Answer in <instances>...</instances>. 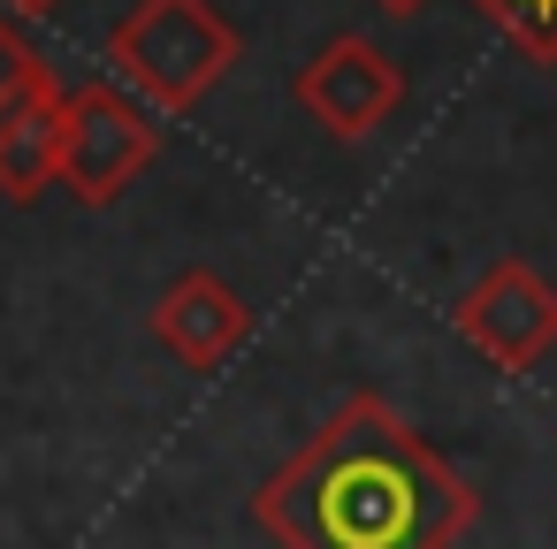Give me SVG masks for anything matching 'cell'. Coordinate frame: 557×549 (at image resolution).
<instances>
[{"label":"cell","mask_w":557,"mask_h":549,"mask_svg":"<svg viewBox=\"0 0 557 549\" xmlns=\"http://www.w3.org/2000/svg\"><path fill=\"white\" fill-rule=\"evenodd\" d=\"M252 519L275 549H450L481 519V488L389 397L359 389L252 488Z\"/></svg>","instance_id":"cell-1"},{"label":"cell","mask_w":557,"mask_h":549,"mask_svg":"<svg viewBox=\"0 0 557 549\" xmlns=\"http://www.w3.org/2000/svg\"><path fill=\"white\" fill-rule=\"evenodd\" d=\"M108 54H115L131 100L184 115L237 70V24L214 9V0H138V9L115 24Z\"/></svg>","instance_id":"cell-2"},{"label":"cell","mask_w":557,"mask_h":549,"mask_svg":"<svg viewBox=\"0 0 557 549\" xmlns=\"http://www.w3.org/2000/svg\"><path fill=\"white\" fill-rule=\"evenodd\" d=\"M161 153V123L123 85H70L62 92V169L54 184L77 207H115Z\"/></svg>","instance_id":"cell-3"},{"label":"cell","mask_w":557,"mask_h":549,"mask_svg":"<svg viewBox=\"0 0 557 549\" xmlns=\"http://www.w3.org/2000/svg\"><path fill=\"white\" fill-rule=\"evenodd\" d=\"M290 100H298L329 138L359 146V138H374V130L405 108V70H397V54L374 47L367 32H336V39H321V47L306 54V70L290 77Z\"/></svg>","instance_id":"cell-4"},{"label":"cell","mask_w":557,"mask_h":549,"mask_svg":"<svg viewBox=\"0 0 557 549\" xmlns=\"http://www.w3.org/2000/svg\"><path fill=\"white\" fill-rule=\"evenodd\" d=\"M458 336L473 359L504 366V374H527L557 351V283L534 267V260H496L466 298H458Z\"/></svg>","instance_id":"cell-5"},{"label":"cell","mask_w":557,"mask_h":549,"mask_svg":"<svg viewBox=\"0 0 557 549\" xmlns=\"http://www.w3.org/2000/svg\"><path fill=\"white\" fill-rule=\"evenodd\" d=\"M245 336H252V305H245L214 267H184V275L153 298V344H161L176 366H222Z\"/></svg>","instance_id":"cell-6"},{"label":"cell","mask_w":557,"mask_h":549,"mask_svg":"<svg viewBox=\"0 0 557 549\" xmlns=\"http://www.w3.org/2000/svg\"><path fill=\"white\" fill-rule=\"evenodd\" d=\"M62 169V85H32L16 108H0V199L32 207L54 191Z\"/></svg>","instance_id":"cell-7"},{"label":"cell","mask_w":557,"mask_h":549,"mask_svg":"<svg viewBox=\"0 0 557 549\" xmlns=\"http://www.w3.org/2000/svg\"><path fill=\"white\" fill-rule=\"evenodd\" d=\"M473 9L542 70H557V0H473Z\"/></svg>","instance_id":"cell-8"},{"label":"cell","mask_w":557,"mask_h":549,"mask_svg":"<svg viewBox=\"0 0 557 549\" xmlns=\"http://www.w3.org/2000/svg\"><path fill=\"white\" fill-rule=\"evenodd\" d=\"M47 77H54V70H47V54H39L9 16H0V108H16V100H24L32 85H47Z\"/></svg>","instance_id":"cell-9"},{"label":"cell","mask_w":557,"mask_h":549,"mask_svg":"<svg viewBox=\"0 0 557 549\" xmlns=\"http://www.w3.org/2000/svg\"><path fill=\"white\" fill-rule=\"evenodd\" d=\"M0 9H9V16H54L62 0H0Z\"/></svg>","instance_id":"cell-10"},{"label":"cell","mask_w":557,"mask_h":549,"mask_svg":"<svg viewBox=\"0 0 557 549\" xmlns=\"http://www.w3.org/2000/svg\"><path fill=\"white\" fill-rule=\"evenodd\" d=\"M374 9H382V16H420L428 0H374Z\"/></svg>","instance_id":"cell-11"}]
</instances>
